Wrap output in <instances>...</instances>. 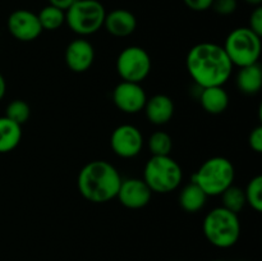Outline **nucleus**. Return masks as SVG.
Instances as JSON below:
<instances>
[{"mask_svg":"<svg viewBox=\"0 0 262 261\" xmlns=\"http://www.w3.org/2000/svg\"><path fill=\"white\" fill-rule=\"evenodd\" d=\"M186 67L200 89L224 86L230 78L233 64L224 48L217 44L201 42L188 51Z\"/></svg>","mask_w":262,"mask_h":261,"instance_id":"obj_1","label":"nucleus"},{"mask_svg":"<svg viewBox=\"0 0 262 261\" xmlns=\"http://www.w3.org/2000/svg\"><path fill=\"white\" fill-rule=\"evenodd\" d=\"M122 177L113 164L94 160L81 169L77 179L78 191L87 201L104 204L117 197Z\"/></svg>","mask_w":262,"mask_h":261,"instance_id":"obj_2","label":"nucleus"},{"mask_svg":"<svg viewBox=\"0 0 262 261\" xmlns=\"http://www.w3.org/2000/svg\"><path fill=\"white\" fill-rule=\"evenodd\" d=\"M202 229L206 240L215 247H233L241 237L239 217L223 206L215 207L205 216Z\"/></svg>","mask_w":262,"mask_h":261,"instance_id":"obj_3","label":"nucleus"},{"mask_svg":"<svg viewBox=\"0 0 262 261\" xmlns=\"http://www.w3.org/2000/svg\"><path fill=\"white\" fill-rule=\"evenodd\" d=\"M235 171L232 161L223 156H214L201 164L192 181L207 196H220L234 182Z\"/></svg>","mask_w":262,"mask_h":261,"instance_id":"obj_4","label":"nucleus"},{"mask_svg":"<svg viewBox=\"0 0 262 261\" xmlns=\"http://www.w3.org/2000/svg\"><path fill=\"white\" fill-rule=\"evenodd\" d=\"M142 179L151 192L169 193L181 186L183 171L181 165L169 155L151 156L143 169Z\"/></svg>","mask_w":262,"mask_h":261,"instance_id":"obj_5","label":"nucleus"},{"mask_svg":"<svg viewBox=\"0 0 262 261\" xmlns=\"http://www.w3.org/2000/svg\"><path fill=\"white\" fill-rule=\"evenodd\" d=\"M224 50L233 66L239 68L258 63L261 55V36L248 27H238L228 35Z\"/></svg>","mask_w":262,"mask_h":261,"instance_id":"obj_6","label":"nucleus"},{"mask_svg":"<svg viewBox=\"0 0 262 261\" xmlns=\"http://www.w3.org/2000/svg\"><path fill=\"white\" fill-rule=\"evenodd\" d=\"M106 12L97 0H76L66 10V22L74 33L90 36L104 26Z\"/></svg>","mask_w":262,"mask_h":261,"instance_id":"obj_7","label":"nucleus"},{"mask_svg":"<svg viewBox=\"0 0 262 261\" xmlns=\"http://www.w3.org/2000/svg\"><path fill=\"white\" fill-rule=\"evenodd\" d=\"M117 72L123 81L141 83L151 72V58L141 46H127L117 58Z\"/></svg>","mask_w":262,"mask_h":261,"instance_id":"obj_8","label":"nucleus"},{"mask_svg":"<svg viewBox=\"0 0 262 261\" xmlns=\"http://www.w3.org/2000/svg\"><path fill=\"white\" fill-rule=\"evenodd\" d=\"M143 136L137 127L122 124L115 128L110 137V146L115 155L123 159H132L142 151Z\"/></svg>","mask_w":262,"mask_h":261,"instance_id":"obj_9","label":"nucleus"},{"mask_svg":"<svg viewBox=\"0 0 262 261\" xmlns=\"http://www.w3.org/2000/svg\"><path fill=\"white\" fill-rule=\"evenodd\" d=\"M113 101L120 112L136 114L143 110L147 96L141 83L122 81L113 90Z\"/></svg>","mask_w":262,"mask_h":261,"instance_id":"obj_10","label":"nucleus"},{"mask_svg":"<svg viewBox=\"0 0 262 261\" xmlns=\"http://www.w3.org/2000/svg\"><path fill=\"white\" fill-rule=\"evenodd\" d=\"M7 26L10 35L23 42L36 40L42 32L37 14L27 9L14 10L8 18Z\"/></svg>","mask_w":262,"mask_h":261,"instance_id":"obj_11","label":"nucleus"},{"mask_svg":"<svg viewBox=\"0 0 262 261\" xmlns=\"http://www.w3.org/2000/svg\"><path fill=\"white\" fill-rule=\"evenodd\" d=\"M152 192L143 179L127 178L122 179L117 199L127 209H142L150 202Z\"/></svg>","mask_w":262,"mask_h":261,"instance_id":"obj_12","label":"nucleus"},{"mask_svg":"<svg viewBox=\"0 0 262 261\" xmlns=\"http://www.w3.org/2000/svg\"><path fill=\"white\" fill-rule=\"evenodd\" d=\"M64 59L72 72L83 73L91 68L95 60L94 46L86 38H76L67 46Z\"/></svg>","mask_w":262,"mask_h":261,"instance_id":"obj_13","label":"nucleus"},{"mask_svg":"<svg viewBox=\"0 0 262 261\" xmlns=\"http://www.w3.org/2000/svg\"><path fill=\"white\" fill-rule=\"evenodd\" d=\"M145 114L148 122L155 125H163L170 122L174 115V102L168 95L158 94L146 101Z\"/></svg>","mask_w":262,"mask_h":261,"instance_id":"obj_14","label":"nucleus"},{"mask_svg":"<svg viewBox=\"0 0 262 261\" xmlns=\"http://www.w3.org/2000/svg\"><path fill=\"white\" fill-rule=\"evenodd\" d=\"M104 27L110 35L115 37H127L135 32L137 27V19L135 14L127 9H115L106 13L104 19Z\"/></svg>","mask_w":262,"mask_h":261,"instance_id":"obj_15","label":"nucleus"},{"mask_svg":"<svg viewBox=\"0 0 262 261\" xmlns=\"http://www.w3.org/2000/svg\"><path fill=\"white\" fill-rule=\"evenodd\" d=\"M200 102L209 114H222L229 105V95L223 86L200 89Z\"/></svg>","mask_w":262,"mask_h":261,"instance_id":"obj_16","label":"nucleus"},{"mask_svg":"<svg viewBox=\"0 0 262 261\" xmlns=\"http://www.w3.org/2000/svg\"><path fill=\"white\" fill-rule=\"evenodd\" d=\"M237 87L246 95H255L262 87V69L258 63L239 68L237 74Z\"/></svg>","mask_w":262,"mask_h":261,"instance_id":"obj_17","label":"nucleus"},{"mask_svg":"<svg viewBox=\"0 0 262 261\" xmlns=\"http://www.w3.org/2000/svg\"><path fill=\"white\" fill-rule=\"evenodd\" d=\"M207 197L209 196L196 183L191 182V183L182 188L178 201L184 211L193 214V212H197L201 209H204L205 204L207 201Z\"/></svg>","mask_w":262,"mask_h":261,"instance_id":"obj_18","label":"nucleus"},{"mask_svg":"<svg viewBox=\"0 0 262 261\" xmlns=\"http://www.w3.org/2000/svg\"><path fill=\"white\" fill-rule=\"evenodd\" d=\"M22 138V125L17 124L7 117H0V154L14 150Z\"/></svg>","mask_w":262,"mask_h":261,"instance_id":"obj_19","label":"nucleus"},{"mask_svg":"<svg viewBox=\"0 0 262 261\" xmlns=\"http://www.w3.org/2000/svg\"><path fill=\"white\" fill-rule=\"evenodd\" d=\"M37 17L38 20H40L41 27H42V31H55L66 23V12L50 4L48 7L42 8L37 14Z\"/></svg>","mask_w":262,"mask_h":261,"instance_id":"obj_20","label":"nucleus"},{"mask_svg":"<svg viewBox=\"0 0 262 261\" xmlns=\"http://www.w3.org/2000/svg\"><path fill=\"white\" fill-rule=\"evenodd\" d=\"M220 196H222L223 207L229 210V211L235 212V214H238L246 206V204H247L246 202L245 191L242 188H239V187L233 186V184L230 187H228Z\"/></svg>","mask_w":262,"mask_h":261,"instance_id":"obj_21","label":"nucleus"},{"mask_svg":"<svg viewBox=\"0 0 262 261\" xmlns=\"http://www.w3.org/2000/svg\"><path fill=\"white\" fill-rule=\"evenodd\" d=\"M147 146L152 156H166L170 155V151L173 148V140L166 132L158 130L150 136Z\"/></svg>","mask_w":262,"mask_h":261,"instance_id":"obj_22","label":"nucleus"},{"mask_svg":"<svg viewBox=\"0 0 262 261\" xmlns=\"http://www.w3.org/2000/svg\"><path fill=\"white\" fill-rule=\"evenodd\" d=\"M246 202L255 211L260 212L262 210V177L256 176L248 182L245 189Z\"/></svg>","mask_w":262,"mask_h":261,"instance_id":"obj_23","label":"nucleus"},{"mask_svg":"<svg viewBox=\"0 0 262 261\" xmlns=\"http://www.w3.org/2000/svg\"><path fill=\"white\" fill-rule=\"evenodd\" d=\"M30 105L27 102L23 101V100H13V101H10L8 104L4 117L13 120L17 124L22 125L27 122L28 118H30Z\"/></svg>","mask_w":262,"mask_h":261,"instance_id":"obj_24","label":"nucleus"},{"mask_svg":"<svg viewBox=\"0 0 262 261\" xmlns=\"http://www.w3.org/2000/svg\"><path fill=\"white\" fill-rule=\"evenodd\" d=\"M237 0H214L211 8L220 15H230L237 9Z\"/></svg>","mask_w":262,"mask_h":261,"instance_id":"obj_25","label":"nucleus"},{"mask_svg":"<svg viewBox=\"0 0 262 261\" xmlns=\"http://www.w3.org/2000/svg\"><path fill=\"white\" fill-rule=\"evenodd\" d=\"M248 28L252 30L255 33H257L258 36L262 35V8L261 7H256L255 10L251 13L250 26H248Z\"/></svg>","mask_w":262,"mask_h":261,"instance_id":"obj_26","label":"nucleus"},{"mask_svg":"<svg viewBox=\"0 0 262 261\" xmlns=\"http://www.w3.org/2000/svg\"><path fill=\"white\" fill-rule=\"evenodd\" d=\"M248 143H250V147L252 148L255 153L261 154L262 153V127L253 128L252 132L250 133V137H248Z\"/></svg>","mask_w":262,"mask_h":261,"instance_id":"obj_27","label":"nucleus"},{"mask_svg":"<svg viewBox=\"0 0 262 261\" xmlns=\"http://www.w3.org/2000/svg\"><path fill=\"white\" fill-rule=\"evenodd\" d=\"M184 4L194 12H204L211 8L214 0H183Z\"/></svg>","mask_w":262,"mask_h":261,"instance_id":"obj_28","label":"nucleus"},{"mask_svg":"<svg viewBox=\"0 0 262 261\" xmlns=\"http://www.w3.org/2000/svg\"><path fill=\"white\" fill-rule=\"evenodd\" d=\"M74 2H76V0H49L50 5H53V7L55 8H59V9L64 10V12H66L67 9H69L71 5L73 4Z\"/></svg>","mask_w":262,"mask_h":261,"instance_id":"obj_29","label":"nucleus"},{"mask_svg":"<svg viewBox=\"0 0 262 261\" xmlns=\"http://www.w3.org/2000/svg\"><path fill=\"white\" fill-rule=\"evenodd\" d=\"M5 91H7V82H5L4 77H3V74L0 73V100L4 97L5 95Z\"/></svg>","mask_w":262,"mask_h":261,"instance_id":"obj_30","label":"nucleus"},{"mask_svg":"<svg viewBox=\"0 0 262 261\" xmlns=\"http://www.w3.org/2000/svg\"><path fill=\"white\" fill-rule=\"evenodd\" d=\"M247 4L250 5H253V7H261V3L262 0H245Z\"/></svg>","mask_w":262,"mask_h":261,"instance_id":"obj_31","label":"nucleus"},{"mask_svg":"<svg viewBox=\"0 0 262 261\" xmlns=\"http://www.w3.org/2000/svg\"><path fill=\"white\" fill-rule=\"evenodd\" d=\"M215 261H223V260H215Z\"/></svg>","mask_w":262,"mask_h":261,"instance_id":"obj_32","label":"nucleus"}]
</instances>
